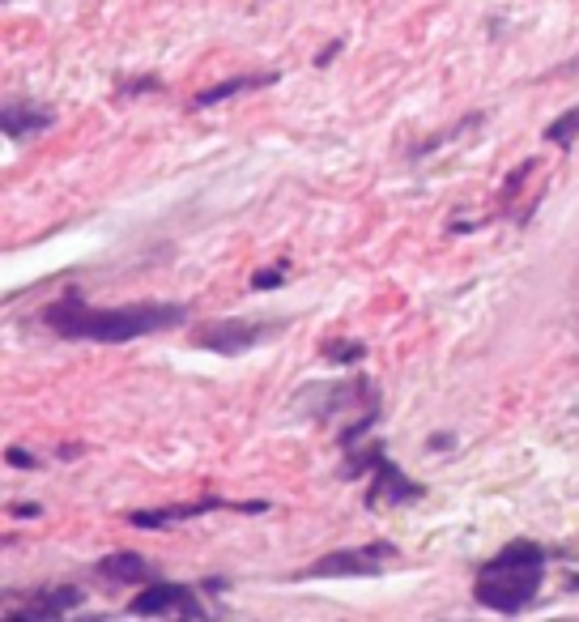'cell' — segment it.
Returning a JSON list of instances; mask_svg holds the SVG:
<instances>
[{
    "mask_svg": "<svg viewBox=\"0 0 579 622\" xmlns=\"http://www.w3.org/2000/svg\"><path fill=\"white\" fill-rule=\"evenodd\" d=\"M549 146H558V150H571L579 141V107H571V112H563L558 119H549L545 124V133H541Z\"/></svg>",
    "mask_w": 579,
    "mask_h": 622,
    "instance_id": "14",
    "label": "cell"
},
{
    "mask_svg": "<svg viewBox=\"0 0 579 622\" xmlns=\"http://www.w3.org/2000/svg\"><path fill=\"white\" fill-rule=\"evenodd\" d=\"M549 558H554V550L529 542V538L507 542L499 554H490L486 563H477V572H473V601L482 610L507 614V619L524 614L537 601Z\"/></svg>",
    "mask_w": 579,
    "mask_h": 622,
    "instance_id": "2",
    "label": "cell"
},
{
    "mask_svg": "<svg viewBox=\"0 0 579 622\" xmlns=\"http://www.w3.org/2000/svg\"><path fill=\"white\" fill-rule=\"evenodd\" d=\"M396 554H401V550L392 542L328 550V554H320L315 563H308V567L299 572V580H375V576H384V567Z\"/></svg>",
    "mask_w": 579,
    "mask_h": 622,
    "instance_id": "4",
    "label": "cell"
},
{
    "mask_svg": "<svg viewBox=\"0 0 579 622\" xmlns=\"http://www.w3.org/2000/svg\"><path fill=\"white\" fill-rule=\"evenodd\" d=\"M482 124H486V112H468V116H464V119H456V124H448L443 133H430V137H422V141H418V146L409 150V158L418 162V158L439 154V150H443L448 141H461L464 133H473V128H482Z\"/></svg>",
    "mask_w": 579,
    "mask_h": 622,
    "instance_id": "12",
    "label": "cell"
},
{
    "mask_svg": "<svg viewBox=\"0 0 579 622\" xmlns=\"http://www.w3.org/2000/svg\"><path fill=\"white\" fill-rule=\"evenodd\" d=\"M4 461H9L13 469H39V457H31V452H26V448H18V444H13V448H4Z\"/></svg>",
    "mask_w": 579,
    "mask_h": 622,
    "instance_id": "17",
    "label": "cell"
},
{
    "mask_svg": "<svg viewBox=\"0 0 579 622\" xmlns=\"http://www.w3.org/2000/svg\"><path fill=\"white\" fill-rule=\"evenodd\" d=\"M56 124V107L47 103H35V99H4V112H0V128L9 141H31V137H43L47 128Z\"/></svg>",
    "mask_w": 579,
    "mask_h": 622,
    "instance_id": "9",
    "label": "cell"
},
{
    "mask_svg": "<svg viewBox=\"0 0 579 622\" xmlns=\"http://www.w3.org/2000/svg\"><path fill=\"white\" fill-rule=\"evenodd\" d=\"M337 473H341L346 482L367 477L362 504L371 507V511H380V507H409L426 499L422 482H414L405 469L387 457L384 439H371V435L358 439L354 448H341V469H337Z\"/></svg>",
    "mask_w": 579,
    "mask_h": 622,
    "instance_id": "3",
    "label": "cell"
},
{
    "mask_svg": "<svg viewBox=\"0 0 579 622\" xmlns=\"http://www.w3.org/2000/svg\"><path fill=\"white\" fill-rule=\"evenodd\" d=\"M94 576L124 584V588H137V584L154 580V567H150V558L137 554V550H112V554H103V558L94 563Z\"/></svg>",
    "mask_w": 579,
    "mask_h": 622,
    "instance_id": "11",
    "label": "cell"
},
{
    "mask_svg": "<svg viewBox=\"0 0 579 622\" xmlns=\"http://www.w3.org/2000/svg\"><path fill=\"white\" fill-rule=\"evenodd\" d=\"M85 606V588H73V584H56V588H35L18 610H9L4 619L9 622H56L65 614H73Z\"/></svg>",
    "mask_w": 579,
    "mask_h": 622,
    "instance_id": "8",
    "label": "cell"
},
{
    "mask_svg": "<svg viewBox=\"0 0 579 622\" xmlns=\"http://www.w3.org/2000/svg\"><path fill=\"white\" fill-rule=\"evenodd\" d=\"M162 90V81L154 78V73H141V78H119L116 81V94H124V99H132V94H158Z\"/></svg>",
    "mask_w": 579,
    "mask_h": 622,
    "instance_id": "15",
    "label": "cell"
},
{
    "mask_svg": "<svg viewBox=\"0 0 579 622\" xmlns=\"http://www.w3.org/2000/svg\"><path fill=\"white\" fill-rule=\"evenodd\" d=\"M269 499H222V495H205L196 504H166V507H146V511H128L124 520L132 529H171V525H184V520H200L209 511H239V516H265Z\"/></svg>",
    "mask_w": 579,
    "mask_h": 622,
    "instance_id": "6",
    "label": "cell"
},
{
    "mask_svg": "<svg viewBox=\"0 0 579 622\" xmlns=\"http://www.w3.org/2000/svg\"><path fill=\"white\" fill-rule=\"evenodd\" d=\"M9 516L13 520H35V516H43L39 504H9Z\"/></svg>",
    "mask_w": 579,
    "mask_h": 622,
    "instance_id": "20",
    "label": "cell"
},
{
    "mask_svg": "<svg viewBox=\"0 0 579 622\" xmlns=\"http://www.w3.org/2000/svg\"><path fill=\"white\" fill-rule=\"evenodd\" d=\"M426 448H430V452H452V448H456V435H448V430H435V435L426 439Z\"/></svg>",
    "mask_w": 579,
    "mask_h": 622,
    "instance_id": "19",
    "label": "cell"
},
{
    "mask_svg": "<svg viewBox=\"0 0 579 622\" xmlns=\"http://www.w3.org/2000/svg\"><path fill=\"white\" fill-rule=\"evenodd\" d=\"M286 329V320H243V315H222V320H205L193 329V346L209 354H247L260 342H269Z\"/></svg>",
    "mask_w": 579,
    "mask_h": 622,
    "instance_id": "5",
    "label": "cell"
},
{
    "mask_svg": "<svg viewBox=\"0 0 579 622\" xmlns=\"http://www.w3.org/2000/svg\"><path fill=\"white\" fill-rule=\"evenodd\" d=\"M341 47H346V39H333L328 47H320V51L311 56V65H315V69H328V65H333V60L341 56Z\"/></svg>",
    "mask_w": 579,
    "mask_h": 622,
    "instance_id": "18",
    "label": "cell"
},
{
    "mask_svg": "<svg viewBox=\"0 0 579 622\" xmlns=\"http://www.w3.org/2000/svg\"><path fill=\"white\" fill-rule=\"evenodd\" d=\"M320 358L333 362V367H358L367 358V342H354V337H333L320 346Z\"/></svg>",
    "mask_w": 579,
    "mask_h": 622,
    "instance_id": "13",
    "label": "cell"
},
{
    "mask_svg": "<svg viewBox=\"0 0 579 622\" xmlns=\"http://www.w3.org/2000/svg\"><path fill=\"white\" fill-rule=\"evenodd\" d=\"M286 265L290 261H277L273 269H256L252 273V290H281L286 286Z\"/></svg>",
    "mask_w": 579,
    "mask_h": 622,
    "instance_id": "16",
    "label": "cell"
},
{
    "mask_svg": "<svg viewBox=\"0 0 579 622\" xmlns=\"http://www.w3.org/2000/svg\"><path fill=\"white\" fill-rule=\"evenodd\" d=\"M281 73L277 69H265V73H239V78H227V81H213V85H205L200 94L193 99L196 112H209V107H218V103H231L239 94H252V90H269L277 85Z\"/></svg>",
    "mask_w": 579,
    "mask_h": 622,
    "instance_id": "10",
    "label": "cell"
},
{
    "mask_svg": "<svg viewBox=\"0 0 579 622\" xmlns=\"http://www.w3.org/2000/svg\"><path fill=\"white\" fill-rule=\"evenodd\" d=\"M193 315L188 303H124V308H94L85 303L78 286H69L56 303L43 308V324L65 342H99V346H124L150 333L180 329Z\"/></svg>",
    "mask_w": 579,
    "mask_h": 622,
    "instance_id": "1",
    "label": "cell"
},
{
    "mask_svg": "<svg viewBox=\"0 0 579 622\" xmlns=\"http://www.w3.org/2000/svg\"><path fill=\"white\" fill-rule=\"evenodd\" d=\"M81 457V444H65V448H60V461H78Z\"/></svg>",
    "mask_w": 579,
    "mask_h": 622,
    "instance_id": "21",
    "label": "cell"
},
{
    "mask_svg": "<svg viewBox=\"0 0 579 622\" xmlns=\"http://www.w3.org/2000/svg\"><path fill=\"white\" fill-rule=\"evenodd\" d=\"M128 614H132V619H205L209 610L200 606L193 584L150 580L128 601Z\"/></svg>",
    "mask_w": 579,
    "mask_h": 622,
    "instance_id": "7",
    "label": "cell"
},
{
    "mask_svg": "<svg viewBox=\"0 0 579 622\" xmlns=\"http://www.w3.org/2000/svg\"><path fill=\"white\" fill-rule=\"evenodd\" d=\"M554 558H567V563H579V550H554Z\"/></svg>",
    "mask_w": 579,
    "mask_h": 622,
    "instance_id": "22",
    "label": "cell"
}]
</instances>
